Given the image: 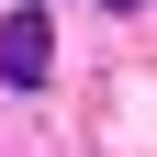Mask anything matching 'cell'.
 Returning <instances> with one entry per match:
<instances>
[{
    "label": "cell",
    "mask_w": 157,
    "mask_h": 157,
    "mask_svg": "<svg viewBox=\"0 0 157 157\" xmlns=\"http://www.w3.org/2000/svg\"><path fill=\"white\" fill-rule=\"evenodd\" d=\"M112 11H135V0H112Z\"/></svg>",
    "instance_id": "7a4b0ae2"
},
{
    "label": "cell",
    "mask_w": 157,
    "mask_h": 157,
    "mask_svg": "<svg viewBox=\"0 0 157 157\" xmlns=\"http://www.w3.org/2000/svg\"><path fill=\"white\" fill-rule=\"evenodd\" d=\"M45 67H56V23L45 11H0V78H11V90H45Z\"/></svg>",
    "instance_id": "6da1fadb"
}]
</instances>
